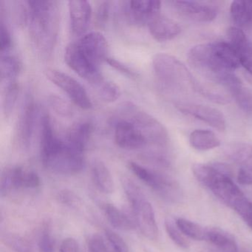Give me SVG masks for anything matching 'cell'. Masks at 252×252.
<instances>
[{
  "instance_id": "obj_13",
  "label": "cell",
  "mask_w": 252,
  "mask_h": 252,
  "mask_svg": "<svg viewBox=\"0 0 252 252\" xmlns=\"http://www.w3.org/2000/svg\"><path fill=\"white\" fill-rule=\"evenodd\" d=\"M161 2L156 0H140L123 2L122 10L125 17L132 24L144 26L158 15Z\"/></svg>"
},
{
  "instance_id": "obj_18",
  "label": "cell",
  "mask_w": 252,
  "mask_h": 252,
  "mask_svg": "<svg viewBox=\"0 0 252 252\" xmlns=\"http://www.w3.org/2000/svg\"><path fill=\"white\" fill-rule=\"evenodd\" d=\"M228 39L240 58V64L252 75V42L247 37L243 30L231 27L227 32Z\"/></svg>"
},
{
  "instance_id": "obj_41",
  "label": "cell",
  "mask_w": 252,
  "mask_h": 252,
  "mask_svg": "<svg viewBox=\"0 0 252 252\" xmlns=\"http://www.w3.org/2000/svg\"><path fill=\"white\" fill-rule=\"evenodd\" d=\"M88 249L90 252H108L105 243L101 236L94 234L88 240Z\"/></svg>"
},
{
  "instance_id": "obj_24",
  "label": "cell",
  "mask_w": 252,
  "mask_h": 252,
  "mask_svg": "<svg viewBox=\"0 0 252 252\" xmlns=\"http://www.w3.org/2000/svg\"><path fill=\"white\" fill-rule=\"evenodd\" d=\"M104 213L112 226L117 229L129 231L135 228L136 223L134 217L129 216L128 214L118 209L114 205L110 203L106 204L104 206Z\"/></svg>"
},
{
  "instance_id": "obj_12",
  "label": "cell",
  "mask_w": 252,
  "mask_h": 252,
  "mask_svg": "<svg viewBox=\"0 0 252 252\" xmlns=\"http://www.w3.org/2000/svg\"><path fill=\"white\" fill-rule=\"evenodd\" d=\"M170 3L181 17L196 23H210L218 15V8L211 2L178 0Z\"/></svg>"
},
{
  "instance_id": "obj_45",
  "label": "cell",
  "mask_w": 252,
  "mask_h": 252,
  "mask_svg": "<svg viewBox=\"0 0 252 252\" xmlns=\"http://www.w3.org/2000/svg\"><path fill=\"white\" fill-rule=\"evenodd\" d=\"M246 223H247V225L252 229V216L251 217L250 219L249 220V221H248Z\"/></svg>"
},
{
  "instance_id": "obj_34",
  "label": "cell",
  "mask_w": 252,
  "mask_h": 252,
  "mask_svg": "<svg viewBox=\"0 0 252 252\" xmlns=\"http://www.w3.org/2000/svg\"><path fill=\"white\" fill-rule=\"evenodd\" d=\"M235 98L239 107L248 113H252V91L249 88L240 87L231 94Z\"/></svg>"
},
{
  "instance_id": "obj_26",
  "label": "cell",
  "mask_w": 252,
  "mask_h": 252,
  "mask_svg": "<svg viewBox=\"0 0 252 252\" xmlns=\"http://www.w3.org/2000/svg\"><path fill=\"white\" fill-rule=\"evenodd\" d=\"M189 142L193 148L200 151L212 150L220 145V141L216 134L208 129L193 131L190 134Z\"/></svg>"
},
{
  "instance_id": "obj_30",
  "label": "cell",
  "mask_w": 252,
  "mask_h": 252,
  "mask_svg": "<svg viewBox=\"0 0 252 252\" xmlns=\"http://www.w3.org/2000/svg\"><path fill=\"white\" fill-rule=\"evenodd\" d=\"M197 92L201 94L206 99L217 104H226L231 101V94H228L225 91H220L215 88L205 86L200 83L199 84Z\"/></svg>"
},
{
  "instance_id": "obj_1",
  "label": "cell",
  "mask_w": 252,
  "mask_h": 252,
  "mask_svg": "<svg viewBox=\"0 0 252 252\" xmlns=\"http://www.w3.org/2000/svg\"><path fill=\"white\" fill-rule=\"evenodd\" d=\"M108 53L105 37L99 32H91L67 45L64 60L68 67L90 82L101 74L100 65L108 58Z\"/></svg>"
},
{
  "instance_id": "obj_40",
  "label": "cell",
  "mask_w": 252,
  "mask_h": 252,
  "mask_svg": "<svg viewBox=\"0 0 252 252\" xmlns=\"http://www.w3.org/2000/svg\"><path fill=\"white\" fill-rule=\"evenodd\" d=\"M39 252H54L55 242L51 233L45 231L41 235L39 240Z\"/></svg>"
},
{
  "instance_id": "obj_25",
  "label": "cell",
  "mask_w": 252,
  "mask_h": 252,
  "mask_svg": "<svg viewBox=\"0 0 252 252\" xmlns=\"http://www.w3.org/2000/svg\"><path fill=\"white\" fill-rule=\"evenodd\" d=\"M89 84L95 90L98 96L106 102H113L120 97L119 87L114 82L106 79L102 74L97 76Z\"/></svg>"
},
{
  "instance_id": "obj_23",
  "label": "cell",
  "mask_w": 252,
  "mask_h": 252,
  "mask_svg": "<svg viewBox=\"0 0 252 252\" xmlns=\"http://www.w3.org/2000/svg\"><path fill=\"white\" fill-rule=\"evenodd\" d=\"M91 175L97 188L105 194H111L114 191V182L111 173L104 162L95 160L91 165Z\"/></svg>"
},
{
  "instance_id": "obj_7",
  "label": "cell",
  "mask_w": 252,
  "mask_h": 252,
  "mask_svg": "<svg viewBox=\"0 0 252 252\" xmlns=\"http://www.w3.org/2000/svg\"><path fill=\"white\" fill-rule=\"evenodd\" d=\"M128 166L138 179L156 191L160 197L170 201H175L181 198L179 186L172 178L144 167L135 162H129Z\"/></svg>"
},
{
  "instance_id": "obj_39",
  "label": "cell",
  "mask_w": 252,
  "mask_h": 252,
  "mask_svg": "<svg viewBox=\"0 0 252 252\" xmlns=\"http://www.w3.org/2000/svg\"><path fill=\"white\" fill-rule=\"evenodd\" d=\"M105 235L115 252H129L126 242L117 233L111 229H106Z\"/></svg>"
},
{
  "instance_id": "obj_38",
  "label": "cell",
  "mask_w": 252,
  "mask_h": 252,
  "mask_svg": "<svg viewBox=\"0 0 252 252\" xmlns=\"http://www.w3.org/2000/svg\"><path fill=\"white\" fill-rule=\"evenodd\" d=\"M12 48V38L5 21L0 20V52L2 54H9Z\"/></svg>"
},
{
  "instance_id": "obj_4",
  "label": "cell",
  "mask_w": 252,
  "mask_h": 252,
  "mask_svg": "<svg viewBox=\"0 0 252 252\" xmlns=\"http://www.w3.org/2000/svg\"><path fill=\"white\" fill-rule=\"evenodd\" d=\"M187 59L190 65L200 75L223 87L228 92L243 85L233 71L225 67L215 50L214 42L193 47L189 51Z\"/></svg>"
},
{
  "instance_id": "obj_6",
  "label": "cell",
  "mask_w": 252,
  "mask_h": 252,
  "mask_svg": "<svg viewBox=\"0 0 252 252\" xmlns=\"http://www.w3.org/2000/svg\"><path fill=\"white\" fill-rule=\"evenodd\" d=\"M116 119H126L133 123L144 134L148 144L160 148L167 147L169 135L164 126L132 103L122 104L116 112Z\"/></svg>"
},
{
  "instance_id": "obj_36",
  "label": "cell",
  "mask_w": 252,
  "mask_h": 252,
  "mask_svg": "<svg viewBox=\"0 0 252 252\" xmlns=\"http://www.w3.org/2000/svg\"><path fill=\"white\" fill-rule=\"evenodd\" d=\"M110 1H100L95 12V23L98 29H104L110 17Z\"/></svg>"
},
{
  "instance_id": "obj_32",
  "label": "cell",
  "mask_w": 252,
  "mask_h": 252,
  "mask_svg": "<svg viewBox=\"0 0 252 252\" xmlns=\"http://www.w3.org/2000/svg\"><path fill=\"white\" fill-rule=\"evenodd\" d=\"M165 228L171 240L180 248L187 249L189 247V242L183 235L181 230L177 226L175 220L172 218H167L165 220Z\"/></svg>"
},
{
  "instance_id": "obj_17",
  "label": "cell",
  "mask_w": 252,
  "mask_h": 252,
  "mask_svg": "<svg viewBox=\"0 0 252 252\" xmlns=\"http://www.w3.org/2000/svg\"><path fill=\"white\" fill-rule=\"evenodd\" d=\"M70 30L74 36L85 34L92 18V7L88 1L72 0L68 2Z\"/></svg>"
},
{
  "instance_id": "obj_15",
  "label": "cell",
  "mask_w": 252,
  "mask_h": 252,
  "mask_svg": "<svg viewBox=\"0 0 252 252\" xmlns=\"http://www.w3.org/2000/svg\"><path fill=\"white\" fill-rule=\"evenodd\" d=\"M175 107L184 114L195 118L218 131H224L226 122L222 112L218 109L194 103L178 102Z\"/></svg>"
},
{
  "instance_id": "obj_11",
  "label": "cell",
  "mask_w": 252,
  "mask_h": 252,
  "mask_svg": "<svg viewBox=\"0 0 252 252\" xmlns=\"http://www.w3.org/2000/svg\"><path fill=\"white\" fill-rule=\"evenodd\" d=\"M39 175L33 171H28L21 166H11L2 171L0 181V194L8 195L14 189H34L40 186Z\"/></svg>"
},
{
  "instance_id": "obj_29",
  "label": "cell",
  "mask_w": 252,
  "mask_h": 252,
  "mask_svg": "<svg viewBox=\"0 0 252 252\" xmlns=\"http://www.w3.org/2000/svg\"><path fill=\"white\" fill-rule=\"evenodd\" d=\"M175 222L181 232L190 238L199 241L206 240V228L185 218H177Z\"/></svg>"
},
{
  "instance_id": "obj_37",
  "label": "cell",
  "mask_w": 252,
  "mask_h": 252,
  "mask_svg": "<svg viewBox=\"0 0 252 252\" xmlns=\"http://www.w3.org/2000/svg\"><path fill=\"white\" fill-rule=\"evenodd\" d=\"M14 15L16 23L19 26H25L29 24V10L27 2L15 1L14 2Z\"/></svg>"
},
{
  "instance_id": "obj_8",
  "label": "cell",
  "mask_w": 252,
  "mask_h": 252,
  "mask_svg": "<svg viewBox=\"0 0 252 252\" xmlns=\"http://www.w3.org/2000/svg\"><path fill=\"white\" fill-rule=\"evenodd\" d=\"M45 76L48 80L64 91L78 107L83 110L92 108V102L86 90L77 80L64 72L52 68L45 70Z\"/></svg>"
},
{
  "instance_id": "obj_43",
  "label": "cell",
  "mask_w": 252,
  "mask_h": 252,
  "mask_svg": "<svg viewBox=\"0 0 252 252\" xmlns=\"http://www.w3.org/2000/svg\"><path fill=\"white\" fill-rule=\"evenodd\" d=\"M58 198L62 203L70 207H74L79 203V199L78 198L77 196L69 190H63L60 191L58 194Z\"/></svg>"
},
{
  "instance_id": "obj_3",
  "label": "cell",
  "mask_w": 252,
  "mask_h": 252,
  "mask_svg": "<svg viewBox=\"0 0 252 252\" xmlns=\"http://www.w3.org/2000/svg\"><path fill=\"white\" fill-rule=\"evenodd\" d=\"M192 172L196 179L209 189L224 204L235 211L241 218L252 208L243 191L229 175L228 169L222 164L194 163Z\"/></svg>"
},
{
  "instance_id": "obj_21",
  "label": "cell",
  "mask_w": 252,
  "mask_h": 252,
  "mask_svg": "<svg viewBox=\"0 0 252 252\" xmlns=\"http://www.w3.org/2000/svg\"><path fill=\"white\" fill-rule=\"evenodd\" d=\"M206 240L220 252H238V247L234 236L222 228L217 227L206 228Z\"/></svg>"
},
{
  "instance_id": "obj_35",
  "label": "cell",
  "mask_w": 252,
  "mask_h": 252,
  "mask_svg": "<svg viewBox=\"0 0 252 252\" xmlns=\"http://www.w3.org/2000/svg\"><path fill=\"white\" fill-rule=\"evenodd\" d=\"M122 186L130 205L146 197L141 188L132 180L125 178L122 181Z\"/></svg>"
},
{
  "instance_id": "obj_33",
  "label": "cell",
  "mask_w": 252,
  "mask_h": 252,
  "mask_svg": "<svg viewBox=\"0 0 252 252\" xmlns=\"http://www.w3.org/2000/svg\"><path fill=\"white\" fill-rule=\"evenodd\" d=\"M48 102L51 108L59 115L64 118H69L73 116V109L68 101L57 95H50Z\"/></svg>"
},
{
  "instance_id": "obj_44",
  "label": "cell",
  "mask_w": 252,
  "mask_h": 252,
  "mask_svg": "<svg viewBox=\"0 0 252 252\" xmlns=\"http://www.w3.org/2000/svg\"><path fill=\"white\" fill-rule=\"evenodd\" d=\"M60 252H79V244L73 237H67L62 242Z\"/></svg>"
},
{
  "instance_id": "obj_14",
  "label": "cell",
  "mask_w": 252,
  "mask_h": 252,
  "mask_svg": "<svg viewBox=\"0 0 252 252\" xmlns=\"http://www.w3.org/2000/svg\"><path fill=\"white\" fill-rule=\"evenodd\" d=\"M115 141L119 147L134 150L144 148L148 144L147 138L141 130L126 119L115 120Z\"/></svg>"
},
{
  "instance_id": "obj_27",
  "label": "cell",
  "mask_w": 252,
  "mask_h": 252,
  "mask_svg": "<svg viewBox=\"0 0 252 252\" xmlns=\"http://www.w3.org/2000/svg\"><path fill=\"white\" fill-rule=\"evenodd\" d=\"M20 60L9 54H2L0 58V78L1 82L16 80L21 71Z\"/></svg>"
},
{
  "instance_id": "obj_22",
  "label": "cell",
  "mask_w": 252,
  "mask_h": 252,
  "mask_svg": "<svg viewBox=\"0 0 252 252\" xmlns=\"http://www.w3.org/2000/svg\"><path fill=\"white\" fill-rule=\"evenodd\" d=\"M231 20L238 29H247L252 26V0H237L230 7Z\"/></svg>"
},
{
  "instance_id": "obj_2",
  "label": "cell",
  "mask_w": 252,
  "mask_h": 252,
  "mask_svg": "<svg viewBox=\"0 0 252 252\" xmlns=\"http://www.w3.org/2000/svg\"><path fill=\"white\" fill-rule=\"evenodd\" d=\"M27 3L31 39L42 57H49L58 39L60 3L55 0H30Z\"/></svg>"
},
{
  "instance_id": "obj_19",
  "label": "cell",
  "mask_w": 252,
  "mask_h": 252,
  "mask_svg": "<svg viewBox=\"0 0 252 252\" xmlns=\"http://www.w3.org/2000/svg\"><path fill=\"white\" fill-rule=\"evenodd\" d=\"M93 132L94 125L92 122L88 120L79 121L69 128L64 141L71 148L84 153Z\"/></svg>"
},
{
  "instance_id": "obj_31",
  "label": "cell",
  "mask_w": 252,
  "mask_h": 252,
  "mask_svg": "<svg viewBox=\"0 0 252 252\" xmlns=\"http://www.w3.org/2000/svg\"><path fill=\"white\" fill-rule=\"evenodd\" d=\"M2 241L15 252H32L31 243L26 239L14 233H5L2 237Z\"/></svg>"
},
{
  "instance_id": "obj_9",
  "label": "cell",
  "mask_w": 252,
  "mask_h": 252,
  "mask_svg": "<svg viewBox=\"0 0 252 252\" xmlns=\"http://www.w3.org/2000/svg\"><path fill=\"white\" fill-rule=\"evenodd\" d=\"M36 116L37 107L33 95L31 94H26L15 130L16 143L22 150H28L30 148Z\"/></svg>"
},
{
  "instance_id": "obj_10",
  "label": "cell",
  "mask_w": 252,
  "mask_h": 252,
  "mask_svg": "<svg viewBox=\"0 0 252 252\" xmlns=\"http://www.w3.org/2000/svg\"><path fill=\"white\" fill-rule=\"evenodd\" d=\"M42 163L50 170L63 175L79 173L85 166L84 153L71 148L65 141L64 147L57 154Z\"/></svg>"
},
{
  "instance_id": "obj_16",
  "label": "cell",
  "mask_w": 252,
  "mask_h": 252,
  "mask_svg": "<svg viewBox=\"0 0 252 252\" xmlns=\"http://www.w3.org/2000/svg\"><path fill=\"white\" fill-rule=\"evenodd\" d=\"M135 223L144 237L155 240L158 237V228L156 215L151 203L147 197L131 204Z\"/></svg>"
},
{
  "instance_id": "obj_5",
  "label": "cell",
  "mask_w": 252,
  "mask_h": 252,
  "mask_svg": "<svg viewBox=\"0 0 252 252\" xmlns=\"http://www.w3.org/2000/svg\"><path fill=\"white\" fill-rule=\"evenodd\" d=\"M155 74L160 83L169 88L197 91L199 82L187 66L170 54L159 53L153 59Z\"/></svg>"
},
{
  "instance_id": "obj_20",
  "label": "cell",
  "mask_w": 252,
  "mask_h": 252,
  "mask_svg": "<svg viewBox=\"0 0 252 252\" xmlns=\"http://www.w3.org/2000/svg\"><path fill=\"white\" fill-rule=\"evenodd\" d=\"M148 26L150 34L158 42L172 40L181 32L178 23L160 14L150 21Z\"/></svg>"
},
{
  "instance_id": "obj_28",
  "label": "cell",
  "mask_w": 252,
  "mask_h": 252,
  "mask_svg": "<svg viewBox=\"0 0 252 252\" xmlns=\"http://www.w3.org/2000/svg\"><path fill=\"white\" fill-rule=\"evenodd\" d=\"M19 84L17 80L9 81L4 83L2 91V111L8 118L14 111L19 95Z\"/></svg>"
},
{
  "instance_id": "obj_42",
  "label": "cell",
  "mask_w": 252,
  "mask_h": 252,
  "mask_svg": "<svg viewBox=\"0 0 252 252\" xmlns=\"http://www.w3.org/2000/svg\"><path fill=\"white\" fill-rule=\"evenodd\" d=\"M106 63L113 68L119 70L120 73H123L124 75H126V76H129L131 78H135L137 76V73L132 69L124 64L122 62L108 57L106 60Z\"/></svg>"
}]
</instances>
